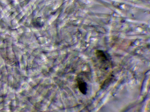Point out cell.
Returning <instances> with one entry per match:
<instances>
[{
	"label": "cell",
	"instance_id": "cell-1",
	"mask_svg": "<svg viewBox=\"0 0 150 112\" xmlns=\"http://www.w3.org/2000/svg\"><path fill=\"white\" fill-rule=\"evenodd\" d=\"M96 54L98 60L102 63H106L109 60L110 58L108 55L102 51L98 50Z\"/></svg>",
	"mask_w": 150,
	"mask_h": 112
},
{
	"label": "cell",
	"instance_id": "cell-2",
	"mask_svg": "<svg viewBox=\"0 0 150 112\" xmlns=\"http://www.w3.org/2000/svg\"><path fill=\"white\" fill-rule=\"evenodd\" d=\"M77 82L79 90L83 94H86L87 90L86 83L82 79L80 78L77 79Z\"/></svg>",
	"mask_w": 150,
	"mask_h": 112
}]
</instances>
